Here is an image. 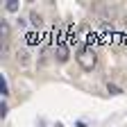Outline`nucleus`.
Masks as SVG:
<instances>
[{"instance_id": "1", "label": "nucleus", "mask_w": 127, "mask_h": 127, "mask_svg": "<svg viewBox=\"0 0 127 127\" xmlns=\"http://www.w3.org/2000/svg\"><path fill=\"white\" fill-rule=\"evenodd\" d=\"M77 64H79L84 70H93V68H95V64H98V57H95V50H93L91 45L82 48V50L77 52Z\"/></svg>"}, {"instance_id": "2", "label": "nucleus", "mask_w": 127, "mask_h": 127, "mask_svg": "<svg viewBox=\"0 0 127 127\" xmlns=\"http://www.w3.org/2000/svg\"><path fill=\"white\" fill-rule=\"evenodd\" d=\"M55 57H57V61H68V48H66V43H57V48H55Z\"/></svg>"}, {"instance_id": "3", "label": "nucleus", "mask_w": 127, "mask_h": 127, "mask_svg": "<svg viewBox=\"0 0 127 127\" xmlns=\"http://www.w3.org/2000/svg\"><path fill=\"white\" fill-rule=\"evenodd\" d=\"M16 61H18L21 66H27V64H30V55L25 50H18V52H16Z\"/></svg>"}, {"instance_id": "4", "label": "nucleus", "mask_w": 127, "mask_h": 127, "mask_svg": "<svg viewBox=\"0 0 127 127\" xmlns=\"http://www.w3.org/2000/svg\"><path fill=\"white\" fill-rule=\"evenodd\" d=\"M30 23L34 25V27H41V25H43V18H41V14L32 11V14H30Z\"/></svg>"}, {"instance_id": "5", "label": "nucleus", "mask_w": 127, "mask_h": 127, "mask_svg": "<svg viewBox=\"0 0 127 127\" xmlns=\"http://www.w3.org/2000/svg\"><path fill=\"white\" fill-rule=\"evenodd\" d=\"M9 32H11V30H9V23H7V21H2V23H0V36L7 41V39H9Z\"/></svg>"}, {"instance_id": "6", "label": "nucleus", "mask_w": 127, "mask_h": 127, "mask_svg": "<svg viewBox=\"0 0 127 127\" xmlns=\"http://www.w3.org/2000/svg\"><path fill=\"white\" fill-rule=\"evenodd\" d=\"M18 7H21V5H18V0H7V5H5V9L11 11V14H14V11H18Z\"/></svg>"}, {"instance_id": "7", "label": "nucleus", "mask_w": 127, "mask_h": 127, "mask_svg": "<svg viewBox=\"0 0 127 127\" xmlns=\"http://www.w3.org/2000/svg\"><path fill=\"white\" fill-rule=\"evenodd\" d=\"M25 41H27V45H36L39 43V34L36 32H30V34L25 36Z\"/></svg>"}, {"instance_id": "8", "label": "nucleus", "mask_w": 127, "mask_h": 127, "mask_svg": "<svg viewBox=\"0 0 127 127\" xmlns=\"http://www.w3.org/2000/svg\"><path fill=\"white\" fill-rule=\"evenodd\" d=\"M0 91H2V98H7V95H9V84H7L5 77L0 79Z\"/></svg>"}, {"instance_id": "9", "label": "nucleus", "mask_w": 127, "mask_h": 127, "mask_svg": "<svg viewBox=\"0 0 127 127\" xmlns=\"http://www.w3.org/2000/svg\"><path fill=\"white\" fill-rule=\"evenodd\" d=\"M107 91H109L111 95H120V93H123V89H120V86H116V84H109V86H107Z\"/></svg>"}, {"instance_id": "10", "label": "nucleus", "mask_w": 127, "mask_h": 127, "mask_svg": "<svg viewBox=\"0 0 127 127\" xmlns=\"http://www.w3.org/2000/svg\"><path fill=\"white\" fill-rule=\"evenodd\" d=\"M0 116H2V118L7 116V104H5V102H2V104H0Z\"/></svg>"}, {"instance_id": "11", "label": "nucleus", "mask_w": 127, "mask_h": 127, "mask_svg": "<svg viewBox=\"0 0 127 127\" xmlns=\"http://www.w3.org/2000/svg\"><path fill=\"white\" fill-rule=\"evenodd\" d=\"M77 127H86V123H82V120H79V123H77Z\"/></svg>"}, {"instance_id": "12", "label": "nucleus", "mask_w": 127, "mask_h": 127, "mask_svg": "<svg viewBox=\"0 0 127 127\" xmlns=\"http://www.w3.org/2000/svg\"><path fill=\"white\" fill-rule=\"evenodd\" d=\"M55 127H64V125H61V123H55Z\"/></svg>"}, {"instance_id": "13", "label": "nucleus", "mask_w": 127, "mask_h": 127, "mask_svg": "<svg viewBox=\"0 0 127 127\" xmlns=\"http://www.w3.org/2000/svg\"><path fill=\"white\" fill-rule=\"evenodd\" d=\"M39 127H43V120H41V123H39Z\"/></svg>"}]
</instances>
